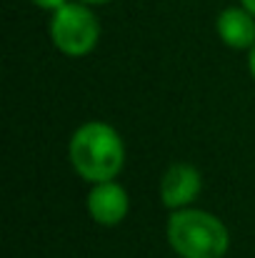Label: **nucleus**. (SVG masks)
Here are the masks:
<instances>
[{"label": "nucleus", "instance_id": "obj_9", "mask_svg": "<svg viewBox=\"0 0 255 258\" xmlns=\"http://www.w3.org/2000/svg\"><path fill=\"white\" fill-rule=\"evenodd\" d=\"M250 73H253V78H255V45H253V50H250Z\"/></svg>", "mask_w": 255, "mask_h": 258}, {"label": "nucleus", "instance_id": "obj_8", "mask_svg": "<svg viewBox=\"0 0 255 258\" xmlns=\"http://www.w3.org/2000/svg\"><path fill=\"white\" fill-rule=\"evenodd\" d=\"M240 3H243V8H248V10L255 15V0H240Z\"/></svg>", "mask_w": 255, "mask_h": 258}, {"label": "nucleus", "instance_id": "obj_4", "mask_svg": "<svg viewBox=\"0 0 255 258\" xmlns=\"http://www.w3.org/2000/svg\"><path fill=\"white\" fill-rule=\"evenodd\" d=\"M128 193L123 185L113 183V180H100L95 183V188L88 196V211L93 216L95 223L103 226H115L125 218L128 213Z\"/></svg>", "mask_w": 255, "mask_h": 258}, {"label": "nucleus", "instance_id": "obj_3", "mask_svg": "<svg viewBox=\"0 0 255 258\" xmlns=\"http://www.w3.org/2000/svg\"><path fill=\"white\" fill-rule=\"evenodd\" d=\"M100 35L98 18L80 3H65L58 10H53L50 20V38L55 48L70 58L88 55Z\"/></svg>", "mask_w": 255, "mask_h": 258}, {"label": "nucleus", "instance_id": "obj_10", "mask_svg": "<svg viewBox=\"0 0 255 258\" xmlns=\"http://www.w3.org/2000/svg\"><path fill=\"white\" fill-rule=\"evenodd\" d=\"M83 3H108V0H83Z\"/></svg>", "mask_w": 255, "mask_h": 258}, {"label": "nucleus", "instance_id": "obj_5", "mask_svg": "<svg viewBox=\"0 0 255 258\" xmlns=\"http://www.w3.org/2000/svg\"><path fill=\"white\" fill-rule=\"evenodd\" d=\"M200 190V173L188 163L170 166L160 180V198L168 208H183Z\"/></svg>", "mask_w": 255, "mask_h": 258}, {"label": "nucleus", "instance_id": "obj_1", "mask_svg": "<svg viewBox=\"0 0 255 258\" xmlns=\"http://www.w3.org/2000/svg\"><path fill=\"white\" fill-rule=\"evenodd\" d=\"M70 161L85 180H113L123 168L125 148L113 125L85 123L70 141Z\"/></svg>", "mask_w": 255, "mask_h": 258}, {"label": "nucleus", "instance_id": "obj_6", "mask_svg": "<svg viewBox=\"0 0 255 258\" xmlns=\"http://www.w3.org/2000/svg\"><path fill=\"white\" fill-rule=\"evenodd\" d=\"M218 35L230 48L255 45V15L248 8H228L218 18Z\"/></svg>", "mask_w": 255, "mask_h": 258}, {"label": "nucleus", "instance_id": "obj_2", "mask_svg": "<svg viewBox=\"0 0 255 258\" xmlns=\"http://www.w3.org/2000/svg\"><path fill=\"white\" fill-rule=\"evenodd\" d=\"M168 241L183 258H223L228 251V228L205 211L178 208L168 221Z\"/></svg>", "mask_w": 255, "mask_h": 258}, {"label": "nucleus", "instance_id": "obj_7", "mask_svg": "<svg viewBox=\"0 0 255 258\" xmlns=\"http://www.w3.org/2000/svg\"><path fill=\"white\" fill-rule=\"evenodd\" d=\"M35 5H40V8H45V10H58L60 5H65L68 0H33Z\"/></svg>", "mask_w": 255, "mask_h": 258}]
</instances>
